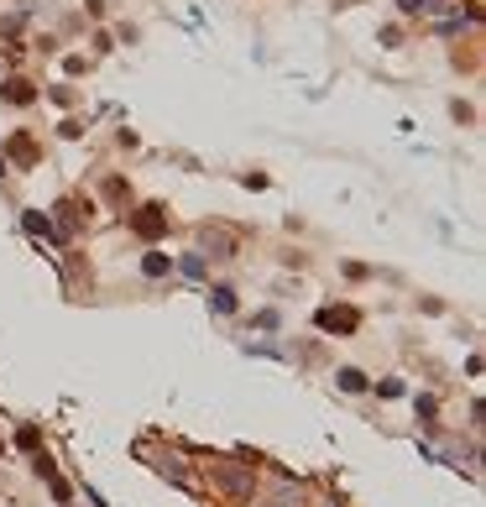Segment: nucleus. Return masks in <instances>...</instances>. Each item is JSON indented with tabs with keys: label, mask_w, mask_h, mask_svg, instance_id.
Returning a JSON list of instances; mask_svg holds the SVG:
<instances>
[{
	"label": "nucleus",
	"mask_w": 486,
	"mask_h": 507,
	"mask_svg": "<svg viewBox=\"0 0 486 507\" xmlns=\"http://www.w3.org/2000/svg\"><path fill=\"white\" fill-rule=\"evenodd\" d=\"M131 231H137V235H141V241H157V235H162V231H168V215H162V209H157V204H146V209H141V215H137V220H131Z\"/></svg>",
	"instance_id": "1"
},
{
	"label": "nucleus",
	"mask_w": 486,
	"mask_h": 507,
	"mask_svg": "<svg viewBox=\"0 0 486 507\" xmlns=\"http://www.w3.org/2000/svg\"><path fill=\"white\" fill-rule=\"evenodd\" d=\"M361 325L356 309H319V330H335V335H350Z\"/></svg>",
	"instance_id": "2"
},
{
	"label": "nucleus",
	"mask_w": 486,
	"mask_h": 507,
	"mask_svg": "<svg viewBox=\"0 0 486 507\" xmlns=\"http://www.w3.org/2000/svg\"><path fill=\"white\" fill-rule=\"evenodd\" d=\"M335 382H340L345 392H366V371H356V366H340V371H335Z\"/></svg>",
	"instance_id": "3"
},
{
	"label": "nucleus",
	"mask_w": 486,
	"mask_h": 507,
	"mask_svg": "<svg viewBox=\"0 0 486 507\" xmlns=\"http://www.w3.org/2000/svg\"><path fill=\"white\" fill-rule=\"evenodd\" d=\"M16 445L37 455V450H42V429H37V424H21V429H16Z\"/></svg>",
	"instance_id": "4"
},
{
	"label": "nucleus",
	"mask_w": 486,
	"mask_h": 507,
	"mask_svg": "<svg viewBox=\"0 0 486 507\" xmlns=\"http://www.w3.org/2000/svg\"><path fill=\"white\" fill-rule=\"evenodd\" d=\"M6 100H11V105H26V100H32V84H26V78H11V84H6Z\"/></svg>",
	"instance_id": "5"
},
{
	"label": "nucleus",
	"mask_w": 486,
	"mask_h": 507,
	"mask_svg": "<svg viewBox=\"0 0 486 507\" xmlns=\"http://www.w3.org/2000/svg\"><path fill=\"white\" fill-rule=\"evenodd\" d=\"M168 267H173V257H162V251H152V257L141 262V272H146V277H162Z\"/></svg>",
	"instance_id": "6"
},
{
	"label": "nucleus",
	"mask_w": 486,
	"mask_h": 507,
	"mask_svg": "<svg viewBox=\"0 0 486 507\" xmlns=\"http://www.w3.org/2000/svg\"><path fill=\"white\" fill-rule=\"evenodd\" d=\"M214 309L231 314V309H236V293H231V288H214Z\"/></svg>",
	"instance_id": "7"
},
{
	"label": "nucleus",
	"mask_w": 486,
	"mask_h": 507,
	"mask_svg": "<svg viewBox=\"0 0 486 507\" xmlns=\"http://www.w3.org/2000/svg\"><path fill=\"white\" fill-rule=\"evenodd\" d=\"M0 450H6V445H0Z\"/></svg>",
	"instance_id": "8"
}]
</instances>
